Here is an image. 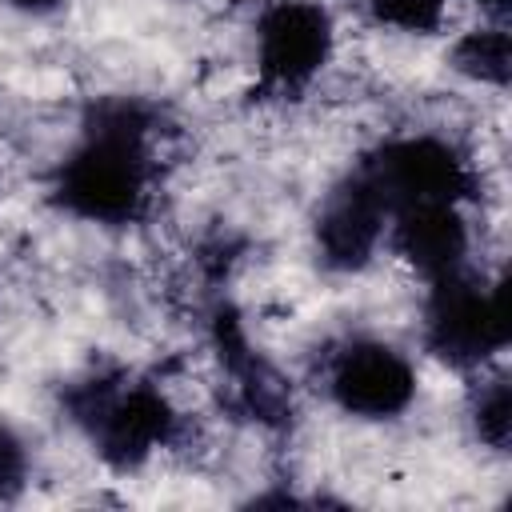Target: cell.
Here are the masks:
<instances>
[{
    "label": "cell",
    "instance_id": "3957f363",
    "mask_svg": "<svg viewBox=\"0 0 512 512\" xmlns=\"http://www.w3.org/2000/svg\"><path fill=\"white\" fill-rule=\"evenodd\" d=\"M508 344V288L480 284L464 268L432 280L428 296V348L456 364L472 368Z\"/></svg>",
    "mask_w": 512,
    "mask_h": 512
},
{
    "label": "cell",
    "instance_id": "6da1fadb",
    "mask_svg": "<svg viewBox=\"0 0 512 512\" xmlns=\"http://www.w3.org/2000/svg\"><path fill=\"white\" fill-rule=\"evenodd\" d=\"M148 124L152 116L136 100H100L80 148L56 172V204L96 224L136 220L148 196Z\"/></svg>",
    "mask_w": 512,
    "mask_h": 512
},
{
    "label": "cell",
    "instance_id": "ba28073f",
    "mask_svg": "<svg viewBox=\"0 0 512 512\" xmlns=\"http://www.w3.org/2000/svg\"><path fill=\"white\" fill-rule=\"evenodd\" d=\"M392 236L400 256L428 280L452 276L468 256V224L460 204H408L392 212Z\"/></svg>",
    "mask_w": 512,
    "mask_h": 512
},
{
    "label": "cell",
    "instance_id": "7a4b0ae2",
    "mask_svg": "<svg viewBox=\"0 0 512 512\" xmlns=\"http://www.w3.org/2000/svg\"><path fill=\"white\" fill-rule=\"evenodd\" d=\"M76 420L88 428L96 452L116 468H136L172 436V408L148 384L92 380L68 396Z\"/></svg>",
    "mask_w": 512,
    "mask_h": 512
},
{
    "label": "cell",
    "instance_id": "277c9868",
    "mask_svg": "<svg viewBox=\"0 0 512 512\" xmlns=\"http://www.w3.org/2000/svg\"><path fill=\"white\" fill-rule=\"evenodd\" d=\"M356 172L384 200L388 216L408 204H460L472 188L464 156L436 136L388 140Z\"/></svg>",
    "mask_w": 512,
    "mask_h": 512
},
{
    "label": "cell",
    "instance_id": "5bb4252c",
    "mask_svg": "<svg viewBox=\"0 0 512 512\" xmlns=\"http://www.w3.org/2000/svg\"><path fill=\"white\" fill-rule=\"evenodd\" d=\"M480 4H504V0H480Z\"/></svg>",
    "mask_w": 512,
    "mask_h": 512
},
{
    "label": "cell",
    "instance_id": "8992f818",
    "mask_svg": "<svg viewBox=\"0 0 512 512\" xmlns=\"http://www.w3.org/2000/svg\"><path fill=\"white\" fill-rule=\"evenodd\" d=\"M328 388L344 412L364 416V420H388L412 404L416 372L396 348L360 340L336 356Z\"/></svg>",
    "mask_w": 512,
    "mask_h": 512
},
{
    "label": "cell",
    "instance_id": "52a82bcc",
    "mask_svg": "<svg viewBox=\"0 0 512 512\" xmlns=\"http://www.w3.org/2000/svg\"><path fill=\"white\" fill-rule=\"evenodd\" d=\"M384 220L388 208L384 200L360 180V172H352L324 204L320 224H316V240L320 252L332 268H360L368 264V256L376 252L380 236H384Z\"/></svg>",
    "mask_w": 512,
    "mask_h": 512
},
{
    "label": "cell",
    "instance_id": "8fae6325",
    "mask_svg": "<svg viewBox=\"0 0 512 512\" xmlns=\"http://www.w3.org/2000/svg\"><path fill=\"white\" fill-rule=\"evenodd\" d=\"M372 12L404 32H432L444 16V0H372Z\"/></svg>",
    "mask_w": 512,
    "mask_h": 512
},
{
    "label": "cell",
    "instance_id": "9c48e42d",
    "mask_svg": "<svg viewBox=\"0 0 512 512\" xmlns=\"http://www.w3.org/2000/svg\"><path fill=\"white\" fill-rule=\"evenodd\" d=\"M508 60H512V48H508L504 28H472L456 44V68L468 72L472 80H484V84H504L508 68H512Z\"/></svg>",
    "mask_w": 512,
    "mask_h": 512
},
{
    "label": "cell",
    "instance_id": "7c38bea8",
    "mask_svg": "<svg viewBox=\"0 0 512 512\" xmlns=\"http://www.w3.org/2000/svg\"><path fill=\"white\" fill-rule=\"evenodd\" d=\"M24 472H28L24 444L8 428H0V496H12L24 484Z\"/></svg>",
    "mask_w": 512,
    "mask_h": 512
},
{
    "label": "cell",
    "instance_id": "5b68a950",
    "mask_svg": "<svg viewBox=\"0 0 512 512\" xmlns=\"http://www.w3.org/2000/svg\"><path fill=\"white\" fill-rule=\"evenodd\" d=\"M260 76L268 88H304L332 52V24L308 0H276L260 16Z\"/></svg>",
    "mask_w": 512,
    "mask_h": 512
},
{
    "label": "cell",
    "instance_id": "30bf717a",
    "mask_svg": "<svg viewBox=\"0 0 512 512\" xmlns=\"http://www.w3.org/2000/svg\"><path fill=\"white\" fill-rule=\"evenodd\" d=\"M476 428H480V440H484V444H492L496 452H504L508 428H512V400H508V384H504V380H492V384L480 392Z\"/></svg>",
    "mask_w": 512,
    "mask_h": 512
},
{
    "label": "cell",
    "instance_id": "4fadbf2b",
    "mask_svg": "<svg viewBox=\"0 0 512 512\" xmlns=\"http://www.w3.org/2000/svg\"><path fill=\"white\" fill-rule=\"evenodd\" d=\"M8 4H16V8H24V12H48V8H56L60 0H8Z\"/></svg>",
    "mask_w": 512,
    "mask_h": 512
}]
</instances>
